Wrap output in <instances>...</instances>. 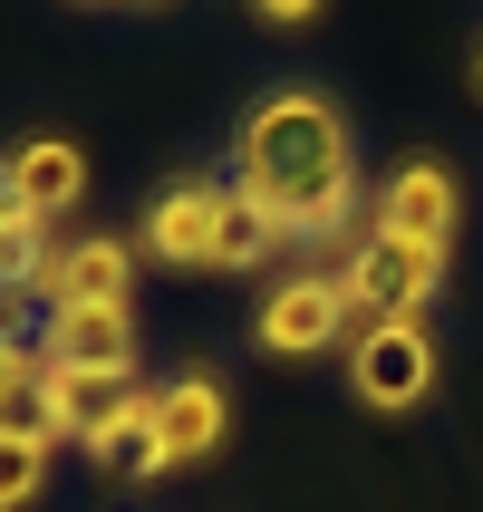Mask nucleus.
<instances>
[{"mask_svg": "<svg viewBox=\"0 0 483 512\" xmlns=\"http://www.w3.org/2000/svg\"><path fill=\"white\" fill-rule=\"evenodd\" d=\"M232 406H223V377H165L155 387V435H165V464H203L223 445Z\"/></svg>", "mask_w": 483, "mask_h": 512, "instance_id": "10", "label": "nucleus"}, {"mask_svg": "<svg viewBox=\"0 0 483 512\" xmlns=\"http://www.w3.org/2000/svg\"><path fill=\"white\" fill-rule=\"evenodd\" d=\"M339 319H348L339 281H319V271H300V281H281V290H271V300H261L252 339L271 348V358H319V348L339 339Z\"/></svg>", "mask_w": 483, "mask_h": 512, "instance_id": "8", "label": "nucleus"}, {"mask_svg": "<svg viewBox=\"0 0 483 512\" xmlns=\"http://www.w3.org/2000/svg\"><path fill=\"white\" fill-rule=\"evenodd\" d=\"M0 194H10V203L29 213V223L49 232L58 213H68V203L87 194V155H78L68 136H20L10 155H0Z\"/></svg>", "mask_w": 483, "mask_h": 512, "instance_id": "7", "label": "nucleus"}, {"mask_svg": "<svg viewBox=\"0 0 483 512\" xmlns=\"http://www.w3.org/2000/svg\"><path fill=\"white\" fill-rule=\"evenodd\" d=\"M261 252H281V242H271V223H261L252 203L232 194V203H223V252H213V271H252Z\"/></svg>", "mask_w": 483, "mask_h": 512, "instance_id": "14", "label": "nucleus"}, {"mask_svg": "<svg viewBox=\"0 0 483 512\" xmlns=\"http://www.w3.org/2000/svg\"><path fill=\"white\" fill-rule=\"evenodd\" d=\"M435 281H445V252H416V242L368 232V242L348 252V271H339V300H348V319L377 329V319H426Z\"/></svg>", "mask_w": 483, "mask_h": 512, "instance_id": "2", "label": "nucleus"}, {"mask_svg": "<svg viewBox=\"0 0 483 512\" xmlns=\"http://www.w3.org/2000/svg\"><path fill=\"white\" fill-rule=\"evenodd\" d=\"M242 10H252L261 29H310L319 20V0H242Z\"/></svg>", "mask_w": 483, "mask_h": 512, "instance_id": "18", "label": "nucleus"}, {"mask_svg": "<svg viewBox=\"0 0 483 512\" xmlns=\"http://www.w3.org/2000/svg\"><path fill=\"white\" fill-rule=\"evenodd\" d=\"M39 484H49V445H20V435H0V503H29Z\"/></svg>", "mask_w": 483, "mask_h": 512, "instance_id": "16", "label": "nucleus"}, {"mask_svg": "<svg viewBox=\"0 0 483 512\" xmlns=\"http://www.w3.org/2000/svg\"><path fill=\"white\" fill-rule=\"evenodd\" d=\"M223 203H232V184H174V194H155L136 252L174 261V271H213V252H223Z\"/></svg>", "mask_w": 483, "mask_h": 512, "instance_id": "6", "label": "nucleus"}, {"mask_svg": "<svg viewBox=\"0 0 483 512\" xmlns=\"http://www.w3.org/2000/svg\"><path fill=\"white\" fill-rule=\"evenodd\" d=\"M29 377H39V368H29V348H20V329H10V319H0V397H20Z\"/></svg>", "mask_w": 483, "mask_h": 512, "instance_id": "17", "label": "nucleus"}, {"mask_svg": "<svg viewBox=\"0 0 483 512\" xmlns=\"http://www.w3.org/2000/svg\"><path fill=\"white\" fill-rule=\"evenodd\" d=\"M87 455H97V474H107V484H155V474H165V435H155V387H136V397H126V416H116V426L97 435Z\"/></svg>", "mask_w": 483, "mask_h": 512, "instance_id": "12", "label": "nucleus"}, {"mask_svg": "<svg viewBox=\"0 0 483 512\" xmlns=\"http://www.w3.org/2000/svg\"><path fill=\"white\" fill-rule=\"evenodd\" d=\"M474 87H483V49H474Z\"/></svg>", "mask_w": 483, "mask_h": 512, "instance_id": "19", "label": "nucleus"}, {"mask_svg": "<svg viewBox=\"0 0 483 512\" xmlns=\"http://www.w3.org/2000/svg\"><path fill=\"white\" fill-rule=\"evenodd\" d=\"M126 290H136V242H116V232L49 242L39 271H29V300L39 310H126Z\"/></svg>", "mask_w": 483, "mask_h": 512, "instance_id": "3", "label": "nucleus"}, {"mask_svg": "<svg viewBox=\"0 0 483 512\" xmlns=\"http://www.w3.org/2000/svg\"><path fill=\"white\" fill-rule=\"evenodd\" d=\"M232 194L252 203L271 242H329L358 213V155H348V116L319 87H281L242 116L232 136Z\"/></svg>", "mask_w": 483, "mask_h": 512, "instance_id": "1", "label": "nucleus"}, {"mask_svg": "<svg viewBox=\"0 0 483 512\" xmlns=\"http://www.w3.org/2000/svg\"><path fill=\"white\" fill-rule=\"evenodd\" d=\"M126 397H136V377H107V368H49V358H39V406L58 416V435H68V445H97V435L126 416Z\"/></svg>", "mask_w": 483, "mask_h": 512, "instance_id": "9", "label": "nucleus"}, {"mask_svg": "<svg viewBox=\"0 0 483 512\" xmlns=\"http://www.w3.org/2000/svg\"><path fill=\"white\" fill-rule=\"evenodd\" d=\"M0 435H20V445H49V455L68 445V435H58V416L39 406V377H29L20 397H0Z\"/></svg>", "mask_w": 483, "mask_h": 512, "instance_id": "15", "label": "nucleus"}, {"mask_svg": "<svg viewBox=\"0 0 483 512\" xmlns=\"http://www.w3.org/2000/svg\"><path fill=\"white\" fill-rule=\"evenodd\" d=\"M464 223V194H455V165H435V155H406L397 174H387V194H377V223L387 242H416V252H445Z\"/></svg>", "mask_w": 483, "mask_h": 512, "instance_id": "5", "label": "nucleus"}, {"mask_svg": "<svg viewBox=\"0 0 483 512\" xmlns=\"http://www.w3.org/2000/svg\"><path fill=\"white\" fill-rule=\"evenodd\" d=\"M39 252H49V232L29 223L20 203L0 194V290H29V271H39Z\"/></svg>", "mask_w": 483, "mask_h": 512, "instance_id": "13", "label": "nucleus"}, {"mask_svg": "<svg viewBox=\"0 0 483 512\" xmlns=\"http://www.w3.org/2000/svg\"><path fill=\"white\" fill-rule=\"evenodd\" d=\"M0 512H10V503H0Z\"/></svg>", "mask_w": 483, "mask_h": 512, "instance_id": "20", "label": "nucleus"}, {"mask_svg": "<svg viewBox=\"0 0 483 512\" xmlns=\"http://www.w3.org/2000/svg\"><path fill=\"white\" fill-rule=\"evenodd\" d=\"M348 387H358V406H377V416L426 406L435 397V339H426V319H377V329H358V348H348Z\"/></svg>", "mask_w": 483, "mask_h": 512, "instance_id": "4", "label": "nucleus"}, {"mask_svg": "<svg viewBox=\"0 0 483 512\" xmlns=\"http://www.w3.org/2000/svg\"><path fill=\"white\" fill-rule=\"evenodd\" d=\"M49 368L136 377V319L126 310H49Z\"/></svg>", "mask_w": 483, "mask_h": 512, "instance_id": "11", "label": "nucleus"}]
</instances>
